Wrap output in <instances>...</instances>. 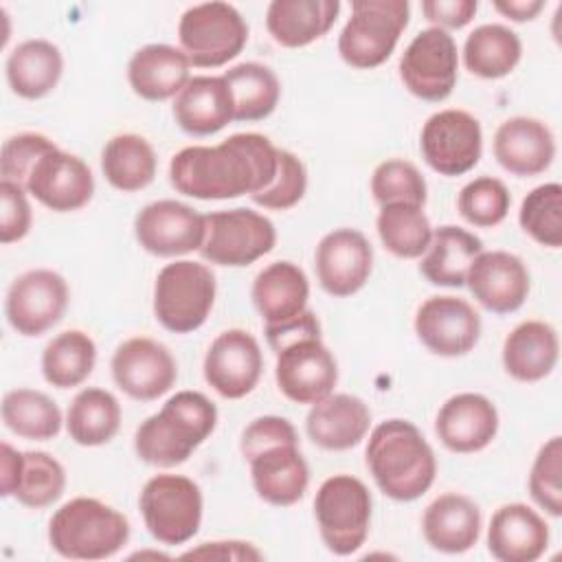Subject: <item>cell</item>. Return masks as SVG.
Wrapping results in <instances>:
<instances>
[{
    "mask_svg": "<svg viewBox=\"0 0 562 562\" xmlns=\"http://www.w3.org/2000/svg\"><path fill=\"white\" fill-rule=\"evenodd\" d=\"M215 294L217 281L206 263L176 259L156 274L154 316L171 334H191L206 323Z\"/></svg>",
    "mask_w": 562,
    "mask_h": 562,
    "instance_id": "5",
    "label": "cell"
},
{
    "mask_svg": "<svg viewBox=\"0 0 562 562\" xmlns=\"http://www.w3.org/2000/svg\"><path fill=\"white\" fill-rule=\"evenodd\" d=\"M498 422V411L490 397L465 391L441 404L435 417V432L450 452L472 454L494 441Z\"/></svg>",
    "mask_w": 562,
    "mask_h": 562,
    "instance_id": "22",
    "label": "cell"
},
{
    "mask_svg": "<svg viewBox=\"0 0 562 562\" xmlns=\"http://www.w3.org/2000/svg\"><path fill=\"white\" fill-rule=\"evenodd\" d=\"M4 426L29 441H48L59 435L64 417L53 397L35 389H13L2 397Z\"/></svg>",
    "mask_w": 562,
    "mask_h": 562,
    "instance_id": "40",
    "label": "cell"
},
{
    "mask_svg": "<svg viewBox=\"0 0 562 562\" xmlns=\"http://www.w3.org/2000/svg\"><path fill=\"white\" fill-rule=\"evenodd\" d=\"M173 119L191 136H211L235 121L231 88L222 75H198L173 99Z\"/></svg>",
    "mask_w": 562,
    "mask_h": 562,
    "instance_id": "26",
    "label": "cell"
},
{
    "mask_svg": "<svg viewBox=\"0 0 562 562\" xmlns=\"http://www.w3.org/2000/svg\"><path fill=\"white\" fill-rule=\"evenodd\" d=\"M217 426L215 404L200 391L173 393L134 432L136 457L156 468L184 463Z\"/></svg>",
    "mask_w": 562,
    "mask_h": 562,
    "instance_id": "3",
    "label": "cell"
},
{
    "mask_svg": "<svg viewBox=\"0 0 562 562\" xmlns=\"http://www.w3.org/2000/svg\"><path fill=\"white\" fill-rule=\"evenodd\" d=\"M250 299L266 325L292 321L307 310V274L292 261H272L255 277Z\"/></svg>",
    "mask_w": 562,
    "mask_h": 562,
    "instance_id": "31",
    "label": "cell"
},
{
    "mask_svg": "<svg viewBox=\"0 0 562 562\" xmlns=\"http://www.w3.org/2000/svg\"><path fill=\"white\" fill-rule=\"evenodd\" d=\"M522 57V42L505 24H481L463 42V66L481 79L507 77Z\"/></svg>",
    "mask_w": 562,
    "mask_h": 562,
    "instance_id": "37",
    "label": "cell"
},
{
    "mask_svg": "<svg viewBox=\"0 0 562 562\" xmlns=\"http://www.w3.org/2000/svg\"><path fill=\"white\" fill-rule=\"evenodd\" d=\"M305 191H307V169L303 160L288 149H279L274 178L266 189L252 193L250 198L261 209L288 211L303 200Z\"/></svg>",
    "mask_w": 562,
    "mask_h": 562,
    "instance_id": "47",
    "label": "cell"
},
{
    "mask_svg": "<svg viewBox=\"0 0 562 562\" xmlns=\"http://www.w3.org/2000/svg\"><path fill=\"white\" fill-rule=\"evenodd\" d=\"M338 13V0H272L266 9V29L279 46L301 48L327 35Z\"/></svg>",
    "mask_w": 562,
    "mask_h": 562,
    "instance_id": "32",
    "label": "cell"
},
{
    "mask_svg": "<svg viewBox=\"0 0 562 562\" xmlns=\"http://www.w3.org/2000/svg\"><path fill=\"white\" fill-rule=\"evenodd\" d=\"M263 334H266V340H268L270 349L279 351L281 347H285V345H290L299 338L321 336V323H318V318L312 310H305L296 318L285 321L281 325H266Z\"/></svg>",
    "mask_w": 562,
    "mask_h": 562,
    "instance_id": "53",
    "label": "cell"
},
{
    "mask_svg": "<svg viewBox=\"0 0 562 562\" xmlns=\"http://www.w3.org/2000/svg\"><path fill=\"white\" fill-rule=\"evenodd\" d=\"M156 151L140 134H116L101 149V171L116 191L134 193L149 187L156 178Z\"/></svg>",
    "mask_w": 562,
    "mask_h": 562,
    "instance_id": "35",
    "label": "cell"
},
{
    "mask_svg": "<svg viewBox=\"0 0 562 562\" xmlns=\"http://www.w3.org/2000/svg\"><path fill=\"white\" fill-rule=\"evenodd\" d=\"M479 252H483V241L474 233L446 224L432 231L430 246L419 261V272L432 285L463 288L468 268Z\"/></svg>",
    "mask_w": 562,
    "mask_h": 562,
    "instance_id": "34",
    "label": "cell"
},
{
    "mask_svg": "<svg viewBox=\"0 0 562 562\" xmlns=\"http://www.w3.org/2000/svg\"><path fill=\"white\" fill-rule=\"evenodd\" d=\"M22 457L24 452L15 450L11 443H0V494L4 498L15 494L20 474H22Z\"/></svg>",
    "mask_w": 562,
    "mask_h": 562,
    "instance_id": "54",
    "label": "cell"
},
{
    "mask_svg": "<svg viewBox=\"0 0 562 562\" xmlns=\"http://www.w3.org/2000/svg\"><path fill=\"white\" fill-rule=\"evenodd\" d=\"M121 415V404L110 391L86 386L72 397L66 411V430L75 443L97 448L116 437Z\"/></svg>",
    "mask_w": 562,
    "mask_h": 562,
    "instance_id": "36",
    "label": "cell"
},
{
    "mask_svg": "<svg viewBox=\"0 0 562 562\" xmlns=\"http://www.w3.org/2000/svg\"><path fill=\"white\" fill-rule=\"evenodd\" d=\"M509 206V189L494 176H479L470 180L457 195L459 215L476 228L498 226L507 217Z\"/></svg>",
    "mask_w": 562,
    "mask_h": 562,
    "instance_id": "44",
    "label": "cell"
},
{
    "mask_svg": "<svg viewBox=\"0 0 562 562\" xmlns=\"http://www.w3.org/2000/svg\"><path fill=\"white\" fill-rule=\"evenodd\" d=\"M496 162L518 178L547 171L555 158V136L551 127L533 116H512L494 132Z\"/></svg>",
    "mask_w": 562,
    "mask_h": 562,
    "instance_id": "23",
    "label": "cell"
},
{
    "mask_svg": "<svg viewBox=\"0 0 562 562\" xmlns=\"http://www.w3.org/2000/svg\"><path fill=\"white\" fill-rule=\"evenodd\" d=\"M373 498L369 487L351 474L327 476L314 496V518L327 551L356 553L369 536Z\"/></svg>",
    "mask_w": 562,
    "mask_h": 562,
    "instance_id": "7",
    "label": "cell"
},
{
    "mask_svg": "<svg viewBox=\"0 0 562 562\" xmlns=\"http://www.w3.org/2000/svg\"><path fill=\"white\" fill-rule=\"evenodd\" d=\"M204 233V215L178 200L149 202L134 217L138 246L156 257H180L200 250Z\"/></svg>",
    "mask_w": 562,
    "mask_h": 562,
    "instance_id": "16",
    "label": "cell"
},
{
    "mask_svg": "<svg viewBox=\"0 0 562 562\" xmlns=\"http://www.w3.org/2000/svg\"><path fill=\"white\" fill-rule=\"evenodd\" d=\"M130 533V520L92 496L70 498L48 520V544L66 560L112 558L127 544Z\"/></svg>",
    "mask_w": 562,
    "mask_h": 562,
    "instance_id": "4",
    "label": "cell"
},
{
    "mask_svg": "<svg viewBox=\"0 0 562 562\" xmlns=\"http://www.w3.org/2000/svg\"><path fill=\"white\" fill-rule=\"evenodd\" d=\"M4 72L13 94L35 101L57 88L64 72V57L57 44L48 40H24L9 53Z\"/></svg>",
    "mask_w": 562,
    "mask_h": 562,
    "instance_id": "33",
    "label": "cell"
},
{
    "mask_svg": "<svg viewBox=\"0 0 562 562\" xmlns=\"http://www.w3.org/2000/svg\"><path fill=\"white\" fill-rule=\"evenodd\" d=\"M560 358V338L547 321L518 323L503 340L501 360L509 378L531 384L553 373Z\"/></svg>",
    "mask_w": 562,
    "mask_h": 562,
    "instance_id": "28",
    "label": "cell"
},
{
    "mask_svg": "<svg viewBox=\"0 0 562 562\" xmlns=\"http://www.w3.org/2000/svg\"><path fill=\"white\" fill-rule=\"evenodd\" d=\"M57 145L44 134L37 132H22L15 136H9L2 143V154H0V173L2 180H9L13 184L24 187L35 162L53 151Z\"/></svg>",
    "mask_w": 562,
    "mask_h": 562,
    "instance_id": "48",
    "label": "cell"
},
{
    "mask_svg": "<svg viewBox=\"0 0 562 562\" xmlns=\"http://www.w3.org/2000/svg\"><path fill=\"white\" fill-rule=\"evenodd\" d=\"M138 507L143 522L156 542L180 547L200 531L204 496L193 479L162 472L143 485Z\"/></svg>",
    "mask_w": 562,
    "mask_h": 562,
    "instance_id": "8",
    "label": "cell"
},
{
    "mask_svg": "<svg viewBox=\"0 0 562 562\" xmlns=\"http://www.w3.org/2000/svg\"><path fill=\"white\" fill-rule=\"evenodd\" d=\"M274 353V380L290 402L312 406L334 393L338 364L321 336L299 338Z\"/></svg>",
    "mask_w": 562,
    "mask_h": 562,
    "instance_id": "14",
    "label": "cell"
},
{
    "mask_svg": "<svg viewBox=\"0 0 562 562\" xmlns=\"http://www.w3.org/2000/svg\"><path fill=\"white\" fill-rule=\"evenodd\" d=\"M547 520L525 503L501 505L487 527V551L498 562H536L549 547Z\"/></svg>",
    "mask_w": 562,
    "mask_h": 562,
    "instance_id": "24",
    "label": "cell"
},
{
    "mask_svg": "<svg viewBox=\"0 0 562 562\" xmlns=\"http://www.w3.org/2000/svg\"><path fill=\"white\" fill-rule=\"evenodd\" d=\"M492 7L512 22H529L544 9V0H494Z\"/></svg>",
    "mask_w": 562,
    "mask_h": 562,
    "instance_id": "55",
    "label": "cell"
},
{
    "mask_svg": "<svg viewBox=\"0 0 562 562\" xmlns=\"http://www.w3.org/2000/svg\"><path fill=\"white\" fill-rule=\"evenodd\" d=\"M419 151L439 176H463L483 154V130L476 116L459 108H446L426 119L419 132Z\"/></svg>",
    "mask_w": 562,
    "mask_h": 562,
    "instance_id": "12",
    "label": "cell"
},
{
    "mask_svg": "<svg viewBox=\"0 0 562 562\" xmlns=\"http://www.w3.org/2000/svg\"><path fill=\"white\" fill-rule=\"evenodd\" d=\"M404 88L428 103L446 101L459 79V50L454 37L437 26L419 31L400 57Z\"/></svg>",
    "mask_w": 562,
    "mask_h": 562,
    "instance_id": "11",
    "label": "cell"
},
{
    "mask_svg": "<svg viewBox=\"0 0 562 562\" xmlns=\"http://www.w3.org/2000/svg\"><path fill=\"white\" fill-rule=\"evenodd\" d=\"M66 490L64 465L44 450H29L22 457V474L13 498L29 509H44L61 498Z\"/></svg>",
    "mask_w": 562,
    "mask_h": 562,
    "instance_id": "43",
    "label": "cell"
},
{
    "mask_svg": "<svg viewBox=\"0 0 562 562\" xmlns=\"http://www.w3.org/2000/svg\"><path fill=\"white\" fill-rule=\"evenodd\" d=\"M364 461L378 490L397 503L424 496L437 476V457L422 430L402 417L380 422L367 441Z\"/></svg>",
    "mask_w": 562,
    "mask_h": 562,
    "instance_id": "2",
    "label": "cell"
},
{
    "mask_svg": "<svg viewBox=\"0 0 562 562\" xmlns=\"http://www.w3.org/2000/svg\"><path fill=\"white\" fill-rule=\"evenodd\" d=\"M413 327L419 342L441 358L465 356L481 338L479 312L465 299L452 294L426 299L417 307Z\"/></svg>",
    "mask_w": 562,
    "mask_h": 562,
    "instance_id": "17",
    "label": "cell"
},
{
    "mask_svg": "<svg viewBox=\"0 0 562 562\" xmlns=\"http://www.w3.org/2000/svg\"><path fill=\"white\" fill-rule=\"evenodd\" d=\"M277 443H299L296 428L285 417L261 415L244 428L239 439V450H241V457L248 461L263 448H270Z\"/></svg>",
    "mask_w": 562,
    "mask_h": 562,
    "instance_id": "50",
    "label": "cell"
},
{
    "mask_svg": "<svg viewBox=\"0 0 562 562\" xmlns=\"http://www.w3.org/2000/svg\"><path fill=\"white\" fill-rule=\"evenodd\" d=\"M279 147L257 132L231 134L217 145H191L171 156V187L195 200L252 195L277 173Z\"/></svg>",
    "mask_w": 562,
    "mask_h": 562,
    "instance_id": "1",
    "label": "cell"
},
{
    "mask_svg": "<svg viewBox=\"0 0 562 562\" xmlns=\"http://www.w3.org/2000/svg\"><path fill=\"white\" fill-rule=\"evenodd\" d=\"M191 64L182 48L171 44H145L127 61V81L145 101L176 99L191 79Z\"/></svg>",
    "mask_w": 562,
    "mask_h": 562,
    "instance_id": "30",
    "label": "cell"
},
{
    "mask_svg": "<svg viewBox=\"0 0 562 562\" xmlns=\"http://www.w3.org/2000/svg\"><path fill=\"white\" fill-rule=\"evenodd\" d=\"M0 241L13 244L29 235L33 213L26 198V189L9 180L0 182Z\"/></svg>",
    "mask_w": 562,
    "mask_h": 562,
    "instance_id": "49",
    "label": "cell"
},
{
    "mask_svg": "<svg viewBox=\"0 0 562 562\" xmlns=\"http://www.w3.org/2000/svg\"><path fill=\"white\" fill-rule=\"evenodd\" d=\"M182 560H235V562H257L263 553L246 540H213L180 553Z\"/></svg>",
    "mask_w": 562,
    "mask_h": 562,
    "instance_id": "52",
    "label": "cell"
},
{
    "mask_svg": "<svg viewBox=\"0 0 562 562\" xmlns=\"http://www.w3.org/2000/svg\"><path fill=\"white\" fill-rule=\"evenodd\" d=\"M479 2L476 0H424L422 13L424 18L443 31L463 29L476 15Z\"/></svg>",
    "mask_w": 562,
    "mask_h": 562,
    "instance_id": "51",
    "label": "cell"
},
{
    "mask_svg": "<svg viewBox=\"0 0 562 562\" xmlns=\"http://www.w3.org/2000/svg\"><path fill=\"white\" fill-rule=\"evenodd\" d=\"M202 371L217 395L241 400L255 391L263 373L261 347L250 331L239 327L226 329L209 345Z\"/></svg>",
    "mask_w": 562,
    "mask_h": 562,
    "instance_id": "18",
    "label": "cell"
},
{
    "mask_svg": "<svg viewBox=\"0 0 562 562\" xmlns=\"http://www.w3.org/2000/svg\"><path fill=\"white\" fill-rule=\"evenodd\" d=\"M257 496L274 507L299 503L310 485V465L299 443H277L248 459Z\"/></svg>",
    "mask_w": 562,
    "mask_h": 562,
    "instance_id": "25",
    "label": "cell"
},
{
    "mask_svg": "<svg viewBox=\"0 0 562 562\" xmlns=\"http://www.w3.org/2000/svg\"><path fill=\"white\" fill-rule=\"evenodd\" d=\"M422 533L428 547L439 553H465L479 542L481 509L465 494H439L424 509Z\"/></svg>",
    "mask_w": 562,
    "mask_h": 562,
    "instance_id": "29",
    "label": "cell"
},
{
    "mask_svg": "<svg viewBox=\"0 0 562 562\" xmlns=\"http://www.w3.org/2000/svg\"><path fill=\"white\" fill-rule=\"evenodd\" d=\"M206 233L200 246L204 261L244 268L268 255L277 244L274 224L259 211L237 206L204 215Z\"/></svg>",
    "mask_w": 562,
    "mask_h": 562,
    "instance_id": "10",
    "label": "cell"
},
{
    "mask_svg": "<svg viewBox=\"0 0 562 562\" xmlns=\"http://www.w3.org/2000/svg\"><path fill=\"white\" fill-rule=\"evenodd\" d=\"M97 364V345L81 329H66L42 351V375L55 389L83 384Z\"/></svg>",
    "mask_w": 562,
    "mask_h": 562,
    "instance_id": "38",
    "label": "cell"
},
{
    "mask_svg": "<svg viewBox=\"0 0 562 562\" xmlns=\"http://www.w3.org/2000/svg\"><path fill=\"white\" fill-rule=\"evenodd\" d=\"M178 42L191 66L220 68L244 50L248 24L228 2H202L180 15Z\"/></svg>",
    "mask_w": 562,
    "mask_h": 562,
    "instance_id": "9",
    "label": "cell"
},
{
    "mask_svg": "<svg viewBox=\"0 0 562 562\" xmlns=\"http://www.w3.org/2000/svg\"><path fill=\"white\" fill-rule=\"evenodd\" d=\"M114 384L138 402H154L169 393L178 380L171 351L147 336L123 340L110 360Z\"/></svg>",
    "mask_w": 562,
    "mask_h": 562,
    "instance_id": "15",
    "label": "cell"
},
{
    "mask_svg": "<svg viewBox=\"0 0 562 562\" xmlns=\"http://www.w3.org/2000/svg\"><path fill=\"white\" fill-rule=\"evenodd\" d=\"M408 0H353L338 35L340 59L358 70L382 66L408 26Z\"/></svg>",
    "mask_w": 562,
    "mask_h": 562,
    "instance_id": "6",
    "label": "cell"
},
{
    "mask_svg": "<svg viewBox=\"0 0 562 562\" xmlns=\"http://www.w3.org/2000/svg\"><path fill=\"white\" fill-rule=\"evenodd\" d=\"M426 193V180L411 160L389 158L382 160L371 173V195L380 206L413 204L424 209Z\"/></svg>",
    "mask_w": 562,
    "mask_h": 562,
    "instance_id": "45",
    "label": "cell"
},
{
    "mask_svg": "<svg viewBox=\"0 0 562 562\" xmlns=\"http://www.w3.org/2000/svg\"><path fill=\"white\" fill-rule=\"evenodd\" d=\"M371 426L369 406L351 393H329L310 406L307 437L323 450H349L358 446Z\"/></svg>",
    "mask_w": 562,
    "mask_h": 562,
    "instance_id": "27",
    "label": "cell"
},
{
    "mask_svg": "<svg viewBox=\"0 0 562 562\" xmlns=\"http://www.w3.org/2000/svg\"><path fill=\"white\" fill-rule=\"evenodd\" d=\"M382 246L400 259H419L432 239V226L422 206L384 204L375 217Z\"/></svg>",
    "mask_w": 562,
    "mask_h": 562,
    "instance_id": "41",
    "label": "cell"
},
{
    "mask_svg": "<svg viewBox=\"0 0 562 562\" xmlns=\"http://www.w3.org/2000/svg\"><path fill=\"white\" fill-rule=\"evenodd\" d=\"M465 285L487 312L512 314L525 305L531 279L518 255L507 250H483L470 263Z\"/></svg>",
    "mask_w": 562,
    "mask_h": 562,
    "instance_id": "21",
    "label": "cell"
},
{
    "mask_svg": "<svg viewBox=\"0 0 562 562\" xmlns=\"http://www.w3.org/2000/svg\"><path fill=\"white\" fill-rule=\"evenodd\" d=\"M529 496L551 518L562 516V437L547 439L529 472Z\"/></svg>",
    "mask_w": 562,
    "mask_h": 562,
    "instance_id": "46",
    "label": "cell"
},
{
    "mask_svg": "<svg viewBox=\"0 0 562 562\" xmlns=\"http://www.w3.org/2000/svg\"><path fill=\"white\" fill-rule=\"evenodd\" d=\"M24 189L42 206L55 213H72L92 200L94 176L86 160L55 147L35 162Z\"/></svg>",
    "mask_w": 562,
    "mask_h": 562,
    "instance_id": "20",
    "label": "cell"
},
{
    "mask_svg": "<svg viewBox=\"0 0 562 562\" xmlns=\"http://www.w3.org/2000/svg\"><path fill=\"white\" fill-rule=\"evenodd\" d=\"M520 228L544 248L562 246V184L544 182L533 187L520 202Z\"/></svg>",
    "mask_w": 562,
    "mask_h": 562,
    "instance_id": "42",
    "label": "cell"
},
{
    "mask_svg": "<svg viewBox=\"0 0 562 562\" xmlns=\"http://www.w3.org/2000/svg\"><path fill=\"white\" fill-rule=\"evenodd\" d=\"M231 88L235 103V121H263L281 99V83L272 68L259 61L231 66L222 75Z\"/></svg>",
    "mask_w": 562,
    "mask_h": 562,
    "instance_id": "39",
    "label": "cell"
},
{
    "mask_svg": "<svg viewBox=\"0 0 562 562\" xmlns=\"http://www.w3.org/2000/svg\"><path fill=\"white\" fill-rule=\"evenodd\" d=\"M321 288L336 299L351 296L364 288L373 270V248L356 228H334L321 237L314 252Z\"/></svg>",
    "mask_w": 562,
    "mask_h": 562,
    "instance_id": "19",
    "label": "cell"
},
{
    "mask_svg": "<svg viewBox=\"0 0 562 562\" xmlns=\"http://www.w3.org/2000/svg\"><path fill=\"white\" fill-rule=\"evenodd\" d=\"M70 290L66 279L50 268H33L13 279L4 299L9 325L26 338L53 329L66 314Z\"/></svg>",
    "mask_w": 562,
    "mask_h": 562,
    "instance_id": "13",
    "label": "cell"
}]
</instances>
